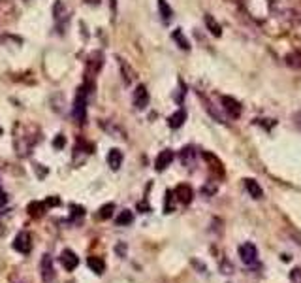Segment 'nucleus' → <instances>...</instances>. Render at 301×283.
Wrapping results in <instances>:
<instances>
[{"label": "nucleus", "instance_id": "nucleus-33", "mask_svg": "<svg viewBox=\"0 0 301 283\" xmlns=\"http://www.w3.org/2000/svg\"><path fill=\"white\" fill-rule=\"evenodd\" d=\"M85 2H87V4H93V6H94V4H98L100 0H85Z\"/></svg>", "mask_w": 301, "mask_h": 283}, {"label": "nucleus", "instance_id": "nucleus-1", "mask_svg": "<svg viewBox=\"0 0 301 283\" xmlns=\"http://www.w3.org/2000/svg\"><path fill=\"white\" fill-rule=\"evenodd\" d=\"M34 129H36L34 125H24V123L15 125V142H21V140H23V144L15 146V149H17L19 155H26V153L32 149V146L40 140V136H32V138H30V132H32Z\"/></svg>", "mask_w": 301, "mask_h": 283}, {"label": "nucleus", "instance_id": "nucleus-3", "mask_svg": "<svg viewBox=\"0 0 301 283\" xmlns=\"http://www.w3.org/2000/svg\"><path fill=\"white\" fill-rule=\"evenodd\" d=\"M85 66H87V76L93 79L102 70V66H104V55H102V51H93L89 55L87 62H85Z\"/></svg>", "mask_w": 301, "mask_h": 283}, {"label": "nucleus", "instance_id": "nucleus-7", "mask_svg": "<svg viewBox=\"0 0 301 283\" xmlns=\"http://www.w3.org/2000/svg\"><path fill=\"white\" fill-rule=\"evenodd\" d=\"M222 108L226 110L230 117H233V119H237L241 113H243V106H241L239 100H235L233 97H222Z\"/></svg>", "mask_w": 301, "mask_h": 283}, {"label": "nucleus", "instance_id": "nucleus-20", "mask_svg": "<svg viewBox=\"0 0 301 283\" xmlns=\"http://www.w3.org/2000/svg\"><path fill=\"white\" fill-rule=\"evenodd\" d=\"M205 26L211 30V34H213V36H220V34H222V26L215 21V17H213V15H205Z\"/></svg>", "mask_w": 301, "mask_h": 283}, {"label": "nucleus", "instance_id": "nucleus-14", "mask_svg": "<svg viewBox=\"0 0 301 283\" xmlns=\"http://www.w3.org/2000/svg\"><path fill=\"white\" fill-rule=\"evenodd\" d=\"M122 153H120L119 149H111L108 153V164L111 170H119L120 166H122Z\"/></svg>", "mask_w": 301, "mask_h": 283}, {"label": "nucleus", "instance_id": "nucleus-6", "mask_svg": "<svg viewBox=\"0 0 301 283\" xmlns=\"http://www.w3.org/2000/svg\"><path fill=\"white\" fill-rule=\"evenodd\" d=\"M237 251H239V257L245 264H254V262L258 260V249H256V246L251 244V242H247V244L239 246Z\"/></svg>", "mask_w": 301, "mask_h": 283}, {"label": "nucleus", "instance_id": "nucleus-22", "mask_svg": "<svg viewBox=\"0 0 301 283\" xmlns=\"http://www.w3.org/2000/svg\"><path fill=\"white\" fill-rule=\"evenodd\" d=\"M284 61H286V64L292 66V68H298V70H301V50H298V51H294V53H290V55H286V57H284Z\"/></svg>", "mask_w": 301, "mask_h": 283}, {"label": "nucleus", "instance_id": "nucleus-15", "mask_svg": "<svg viewBox=\"0 0 301 283\" xmlns=\"http://www.w3.org/2000/svg\"><path fill=\"white\" fill-rule=\"evenodd\" d=\"M185 121H186V111L185 110H177L173 115H169L168 119V125L171 127V129H181L183 125H185Z\"/></svg>", "mask_w": 301, "mask_h": 283}, {"label": "nucleus", "instance_id": "nucleus-29", "mask_svg": "<svg viewBox=\"0 0 301 283\" xmlns=\"http://www.w3.org/2000/svg\"><path fill=\"white\" fill-rule=\"evenodd\" d=\"M64 144H66V138H64L62 134H59L55 140H53V148L55 149H62L64 148Z\"/></svg>", "mask_w": 301, "mask_h": 283}, {"label": "nucleus", "instance_id": "nucleus-25", "mask_svg": "<svg viewBox=\"0 0 301 283\" xmlns=\"http://www.w3.org/2000/svg\"><path fill=\"white\" fill-rule=\"evenodd\" d=\"M119 66H120V70H122V77H124V83L128 85V83H130V81L134 79L132 70L128 68V64L124 62V59H119Z\"/></svg>", "mask_w": 301, "mask_h": 283}, {"label": "nucleus", "instance_id": "nucleus-26", "mask_svg": "<svg viewBox=\"0 0 301 283\" xmlns=\"http://www.w3.org/2000/svg\"><path fill=\"white\" fill-rule=\"evenodd\" d=\"M113 209H115V204H106L102 206L100 211H98V219H109L113 215Z\"/></svg>", "mask_w": 301, "mask_h": 283}, {"label": "nucleus", "instance_id": "nucleus-19", "mask_svg": "<svg viewBox=\"0 0 301 283\" xmlns=\"http://www.w3.org/2000/svg\"><path fill=\"white\" fill-rule=\"evenodd\" d=\"M171 38L177 42V46H179L181 50H185V51L190 50V44H188V40L185 38V34H183V30H181V28H175V30L171 32Z\"/></svg>", "mask_w": 301, "mask_h": 283}, {"label": "nucleus", "instance_id": "nucleus-27", "mask_svg": "<svg viewBox=\"0 0 301 283\" xmlns=\"http://www.w3.org/2000/svg\"><path fill=\"white\" fill-rule=\"evenodd\" d=\"M171 200H173V193L168 191V193H166V204H164V211H166V213H171V211H173V204H171Z\"/></svg>", "mask_w": 301, "mask_h": 283}, {"label": "nucleus", "instance_id": "nucleus-21", "mask_svg": "<svg viewBox=\"0 0 301 283\" xmlns=\"http://www.w3.org/2000/svg\"><path fill=\"white\" fill-rule=\"evenodd\" d=\"M87 264H89V268L94 272V274H102L104 268H106L104 260H102L100 257H89L87 258Z\"/></svg>", "mask_w": 301, "mask_h": 283}, {"label": "nucleus", "instance_id": "nucleus-2", "mask_svg": "<svg viewBox=\"0 0 301 283\" xmlns=\"http://www.w3.org/2000/svg\"><path fill=\"white\" fill-rule=\"evenodd\" d=\"M72 115L77 123H85L87 119V89H79L75 100H73V108H72Z\"/></svg>", "mask_w": 301, "mask_h": 283}, {"label": "nucleus", "instance_id": "nucleus-17", "mask_svg": "<svg viewBox=\"0 0 301 283\" xmlns=\"http://www.w3.org/2000/svg\"><path fill=\"white\" fill-rule=\"evenodd\" d=\"M158 12H160V15H162L164 23H169V21H171V17H173V10H171V6L168 4V0H158Z\"/></svg>", "mask_w": 301, "mask_h": 283}, {"label": "nucleus", "instance_id": "nucleus-12", "mask_svg": "<svg viewBox=\"0 0 301 283\" xmlns=\"http://www.w3.org/2000/svg\"><path fill=\"white\" fill-rule=\"evenodd\" d=\"M173 151L171 149H164V151H160V155L157 157V160H155V168H157L158 172H162V170H166L169 164L173 162Z\"/></svg>", "mask_w": 301, "mask_h": 283}, {"label": "nucleus", "instance_id": "nucleus-16", "mask_svg": "<svg viewBox=\"0 0 301 283\" xmlns=\"http://www.w3.org/2000/svg\"><path fill=\"white\" fill-rule=\"evenodd\" d=\"M245 189L249 191V195L253 198H262L264 197V191H262V187L258 185V181H254L251 178H247L245 180Z\"/></svg>", "mask_w": 301, "mask_h": 283}, {"label": "nucleus", "instance_id": "nucleus-13", "mask_svg": "<svg viewBox=\"0 0 301 283\" xmlns=\"http://www.w3.org/2000/svg\"><path fill=\"white\" fill-rule=\"evenodd\" d=\"M181 162H183L186 168H192L194 164H196V149H194L192 146L183 148V151H181Z\"/></svg>", "mask_w": 301, "mask_h": 283}, {"label": "nucleus", "instance_id": "nucleus-32", "mask_svg": "<svg viewBox=\"0 0 301 283\" xmlns=\"http://www.w3.org/2000/svg\"><path fill=\"white\" fill-rule=\"evenodd\" d=\"M73 215H75V217L83 215V208H79V206H73Z\"/></svg>", "mask_w": 301, "mask_h": 283}, {"label": "nucleus", "instance_id": "nucleus-11", "mask_svg": "<svg viewBox=\"0 0 301 283\" xmlns=\"http://www.w3.org/2000/svg\"><path fill=\"white\" fill-rule=\"evenodd\" d=\"M175 197H177V200H179L181 204H190L194 198V191L190 185L186 183H181L175 187Z\"/></svg>", "mask_w": 301, "mask_h": 283}, {"label": "nucleus", "instance_id": "nucleus-10", "mask_svg": "<svg viewBox=\"0 0 301 283\" xmlns=\"http://www.w3.org/2000/svg\"><path fill=\"white\" fill-rule=\"evenodd\" d=\"M60 262H62V266H64L68 272L75 270V268L79 266V258H77V255L73 253L72 249H64V251H62V255H60Z\"/></svg>", "mask_w": 301, "mask_h": 283}, {"label": "nucleus", "instance_id": "nucleus-34", "mask_svg": "<svg viewBox=\"0 0 301 283\" xmlns=\"http://www.w3.org/2000/svg\"><path fill=\"white\" fill-rule=\"evenodd\" d=\"M2 132H4V130H2V127H0V136H2Z\"/></svg>", "mask_w": 301, "mask_h": 283}, {"label": "nucleus", "instance_id": "nucleus-35", "mask_svg": "<svg viewBox=\"0 0 301 283\" xmlns=\"http://www.w3.org/2000/svg\"><path fill=\"white\" fill-rule=\"evenodd\" d=\"M0 4H2V0H0Z\"/></svg>", "mask_w": 301, "mask_h": 283}, {"label": "nucleus", "instance_id": "nucleus-4", "mask_svg": "<svg viewBox=\"0 0 301 283\" xmlns=\"http://www.w3.org/2000/svg\"><path fill=\"white\" fill-rule=\"evenodd\" d=\"M53 19L59 25V28H64L68 19H70V12H68V8L62 0H55V4H53Z\"/></svg>", "mask_w": 301, "mask_h": 283}, {"label": "nucleus", "instance_id": "nucleus-24", "mask_svg": "<svg viewBox=\"0 0 301 283\" xmlns=\"http://www.w3.org/2000/svg\"><path fill=\"white\" fill-rule=\"evenodd\" d=\"M132 219H134L132 211H130V209H122L119 215L115 217V223L122 227V225H130V223H132Z\"/></svg>", "mask_w": 301, "mask_h": 283}, {"label": "nucleus", "instance_id": "nucleus-30", "mask_svg": "<svg viewBox=\"0 0 301 283\" xmlns=\"http://www.w3.org/2000/svg\"><path fill=\"white\" fill-rule=\"evenodd\" d=\"M6 204H8V195H6V193L0 189V208H4Z\"/></svg>", "mask_w": 301, "mask_h": 283}, {"label": "nucleus", "instance_id": "nucleus-31", "mask_svg": "<svg viewBox=\"0 0 301 283\" xmlns=\"http://www.w3.org/2000/svg\"><path fill=\"white\" fill-rule=\"evenodd\" d=\"M59 204H60V200L57 197L47 198V202H46V206H59Z\"/></svg>", "mask_w": 301, "mask_h": 283}, {"label": "nucleus", "instance_id": "nucleus-8", "mask_svg": "<svg viewBox=\"0 0 301 283\" xmlns=\"http://www.w3.org/2000/svg\"><path fill=\"white\" fill-rule=\"evenodd\" d=\"M13 249L19 253H30L32 249V242H30V234L28 232H19L13 240Z\"/></svg>", "mask_w": 301, "mask_h": 283}, {"label": "nucleus", "instance_id": "nucleus-5", "mask_svg": "<svg viewBox=\"0 0 301 283\" xmlns=\"http://www.w3.org/2000/svg\"><path fill=\"white\" fill-rule=\"evenodd\" d=\"M149 91H147V87L145 85H138L136 87V91H134L132 95V102L134 106H136V110H145L147 106H149Z\"/></svg>", "mask_w": 301, "mask_h": 283}, {"label": "nucleus", "instance_id": "nucleus-18", "mask_svg": "<svg viewBox=\"0 0 301 283\" xmlns=\"http://www.w3.org/2000/svg\"><path fill=\"white\" fill-rule=\"evenodd\" d=\"M46 202H38V200H34V202H30L28 204V213L32 215V217H42L44 213H46Z\"/></svg>", "mask_w": 301, "mask_h": 283}, {"label": "nucleus", "instance_id": "nucleus-9", "mask_svg": "<svg viewBox=\"0 0 301 283\" xmlns=\"http://www.w3.org/2000/svg\"><path fill=\"white\" fill-rule=\"evenodd\" d=\"M40 272H42V278L46 283H53L55 282V270H53V260L51 255H44L42 262H40Z\"/></svg>", "mask_w": 301, "mask_h": 283}, {"label": "nucleus", "instance_id": "nucleus-23", "mask_svg": "<svg viewBox=\"0 0 301 283\" xmlns=\"http://www.w3.org/2000/svg\"><path fill=\"white\" fill-rule=\"evenodd\" d=\"M204 159L207 160V162H211L213 164V170L218 174V176H222L224 174V168H222V162L215 157V155H211V153H204Z\"/></svg>", "mask_w": 301, "mask_h": 283}, {"label": "nucleus", "instance_id": "nucleus-28", "mask_svg": "<svg viewBox=\"0 0 301 283\" xmlns=\"http://www.w3.org/2000/svg\"><path fill=\"white\" fill-rule=\"evenodd\" d=\"M290 282L301 283V268H294V270L290 272Z\"/></svg>", "mask_w": 301, "mask_h": 283}]
</instances>
